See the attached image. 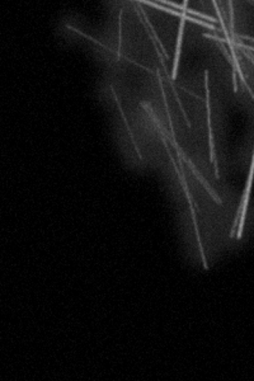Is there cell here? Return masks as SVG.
I'll return each mask as SVG.
<instances>
[{
    "instance_id": "1",
    "label": "cell",
    "mask_w": 254,
    "mask_h": 381,
    "mask_svg": "<svg viewBox=\"0 0 254 381\" xmlns=\"http://www.w3.org/2000/svg\"><path fill=\"white\" fill-rule=\"evenodd\" d=\"M254 179V149L250 166L249 174L245 189L244 190L240 207L237 209L236 215L230 233V238H234L236 235V228H238L236 233L237 240H240L242 237L245 221H246V216L252 190V186Z\"/></svg>"
},
{
    "instance_id": "2",
    "label": "cell",
    "mask_w": 254,
    "mask_h": 381,
    "mask_svg": "<svg viewBox=\"0 0 254 381\" xmlns=\"http://www.w3.org/2000/svg\"><path fill=\"white\" fill-rule=\"evenodd\" d=\"M205 86L206 91V107L207 114V128L209 137V162L214 165L215 176L217 180L220 179L219 168L216 153V147L214 142V135L213 128H212L211 120V106H210V92L209 89V72L206 70L205 73Z\"/></svg>"
}]
</instances>
